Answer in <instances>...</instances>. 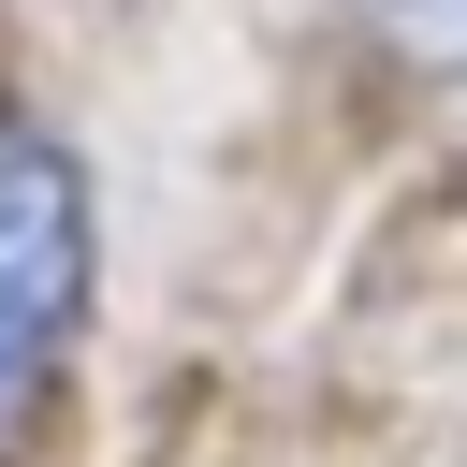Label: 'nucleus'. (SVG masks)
Returning <instances> with one entry per match:
<instances>
[{
    "label": "nucleus",
    "instance_id": "f257e3e1",
    "mask_svg": "<svg viewBox=\"0 0 467 467\" xmlns=\"http://www.w3.org/2000/svg\"><path fill=\"white\" fill-rule=\"evenodd\" d=\"M73 321H88V175L44 117L0 102V423H29Z\"/></svg>",
    "mask_w": 467,
    "mask_h": 467
},
{
    "label": "nucleus",
    "instance_id": "f03ea898",
    "mask_svg": "<svg viewBox=\"0 0 467 467\" xmlns=\"http://www.w3.org/2000/svg\"><path fill=\"white\" fill-rule=\"evenodd\" d=\"M379 29L409 58H438V73H467V0H379Z\"/></svg>",
    "mask_w": 467,
    "mask_h": 467
}]
</instances>
